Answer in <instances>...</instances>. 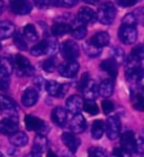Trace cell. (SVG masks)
<instances>
[{
    "instance_id": "13",
    "label": "cell",
    "mask_w": 144,
    "mask_h": 157,
    "mask_svg": "<svg viewBox=\"0 0 144 157\" xmlns=\"http://www.w3.org/2000/svg\"><path fill=\"white\" fill-rule=\"evenodd\" d=\"M66 110L72 113V115H77L80 113L82 109H83V100L81 99V97L79 95H71L68 100H66Z\"/></svg>"
},
{
    "instance_id": "21",
    "label": "cell",
    "mask_w": 144,
    "mask_h": 157,
    "mask_svg": "<svg viewBox=\"0 0 144 157\" xmlns=\"http://www.w3.org/2000/svg\"><path fill=\"white\" fill-rule=\"evenodd\" d=\"M83 93V97L86 100H95L96 97L99 94L98 93V85L96 84V82L94 80H89L88 83L86 84V86L81 90Z\"/></svg>"
},
{
    "instance_id": "18",
    "label": "cell",
    "mask_w": 144,
    "mask_h": 157,
    "mask_svg": "<svg viewBox=\"0 0 144 157\" xmlns=\"http://www.w3.org/2000/svg\"><path fill=\"white\" fill-rule=\"evenodd\" d=\"M71 26V30L70 34L71 36L75 39H83L87 35V28L85 27V25L79 21V19L77 18V20H72V23L70 24Z\"/></svg>"
},
{
    "instance_id": "45",
    "label": "cell",
    "mask_w": 144,
    "mask_h": 157,
    "mask_svg": "<svg viewBox=\"0 0 144 157\" xmlns=\"http://www.w3.org/2000/svg\"><path fill=\"white\" fill-rule=\"evenodd\" d=\"M47 43H49V54L53 55V54H55L58 52V49H59V45H58V42H56V39L54 37H50V38L46 39Z\"/></svg>"
},
{
    "instance_id": "57",
    "label": "cell",
    "mask_w": 144,
    "mask_h": 157,
    "mask_svg": "<svg viewBox=\"0 0 144 157\" xmlns=\"http://www.w3.org/2000/svg\"><path fill=\"white\" fill-rule=\"evenodd\" d=\"M0 49H1V44H0Z\"/></svg>"
},
{
    "instance_id": "23",
    "label": "cell",
    "mask_w": 144,
    "mask_h": 157,
    "mask_svg": "<svg viewBox=\"0 0 144 157\" xmlns=\"http://www.w3.org/2000/svg\"><path fill=\"white\" fill-rule=\"evenodd\" d=\"M15 25L9 20L0 21V39H6L15 34Z\"/></svg>"
},
{
    "instance_id": "49",
    "label": "cell",
    "mask_w": 144,
    "mask_h": 157,
    "mask_svg": "<svg viewBox=\"0 0 144 157\" xmlns=\"http://www.w3.org/2000/svg\"><path fill=\"white\" fill-rule=\"evenodd\" d=\"M36 6L41 9H46L51 5V0H33Z\"/></svg>"
},
{
    "instance_id": "7",
    "label": "cell",
    "mask_w": 144,
    "mask_h": 157,
    "mask_svg": "<svg viewBox=\"0 0 144 157\" xmlns=\"http://www.w3.org/2000/svg\"><path fill=\"white\" fill-rule=\"evenodd\" d=\"M121 144H122V149H123V153L130 155V156L134 154L136 140H135V137H134L133 131H125L124 134L122 135Z\"/></svg>"
},
{
    "instance_id": "25",
    "label": "cell",
    "mask_w": 144,
    "mask_h": 157,
    "mask_svg": "<svg viewBox=\"0 0 144 157\" xmlns=\"http://www.w3.org/2000/svg\"><path fill=\"white\" fill-rule=\"evenodd\" d=\"M109 40H110L109 34L106 33V32H99V33L95 34V35L90 38V42H91L94 45L97 46V47H100V48L107 46L108 44H109Z\"/></svg>"
},
{
    "instance_id": "54",
    "label": "cell",
    "mask_w": 144,
    "mask_h": 157,
    "mask_svg": "<svg viewBox=\"0 0 144 157\" xmlns=\"http://www.w3.org/2000/svg\"><path fill=\"white\" fill-rule=\"evenodd\" d=\"M3 9H5V3L2 0H0V15L3 13Z\"/></svg>"
},
{
    "instance_id": "6",
    "label": "cell",
    "mask_w": 144,
    "mask_h": 157,
    "mask_svg": "<svg viewBox=\"0 0 144 157\" xmlns=\"http://www.w3.org/2000/svg\"><path fill=\"white\" fill-rule=\"evenodd\" d=\"M25 124L26 128L30 131H38L39 134L44 135L45 131H47V124L39 118L35 117L32 115H26L25 116Z\"/></svg>"
},
{
    "instance_id": "35",
    "label": "cell",
    "mask_w": 144,
    "mask_h": 157,
    "mask_svg": "<svg viewBox=\"0 0 144 157\" xmlns=\"http://www.w3.org/2000/svg\"><path fill=\"white\" fill-rule=\"evenodd\" d=\"M14 43L15 45L17 46V48L20 49V51H26L27 49V42L26 38L19 33H15L14 34Z\"/></svg>"
},
{
    "instance_id": "2",
    "label": "cell",
    "mask_w": 144,
    "mask_h": 157,
    "mask_svg": "<svg viewBox=\"0 0 144 157\" xmlns=\"http://www.w3.org/2000/svg\"><path fill=\"white\" fill-rule=\"evenodd\" d=\"M60 51H61V54H62L63 59L66 61H75L79 57V54H80L78 44L74 43L73 40H70V39L64 40L61 44Z\"/></svg>"
},
{
    "instance_id": "55",
    "label": "cell",
    "mask_w": 144,
    "mask_h": 157,
    "mask_svg": "<svg viewBox=\"0 0 144 157\" xmlns=\"http://www.w3.org/2000/svg\"><path fill=\"white\" fill-rule=\"evenodd\" d=\"M47 157H58V155L55 153H53L52 151H47Z\"/></svg>"
},
{
    "instance_id": "27",
    "label": "cell",
    "mask_w": 144,
    "mask_h": 157,
    "mask_svg": "<svg viewBox=\"0 0 144 157\" xmlns=\"http://www.w3.org/2000/svg\"><path fill=\"white\" fill-rule=\"evenodd\" d=\"M30 54L33 56H42L49 54V43L47 40H42L38 44H36L33 48L30 49Z\"/></svg>"
},
{
    "instance_id": "39",
    "label": "cell",
    "mask_w": 144,
    "mask_h": 157,
    "mask_svg": "<svg viewBox=\"0 0 144 157\" xmlns=\"http://www.w3.org/2000/svg\"><path fill=\"white\" fill-rule=\"evenodd\" d=\"M131 56L138 59V61L144 59V44H140V45L135 46L134 48L132 49Z\"/></svg>"
},
{
    "instance_id": "15",
    "label": "cell",
    "mask_w": 144,
    "mask_h": 157,
    "mask_svg": "<svg viewBox=\"0 0 144 157\" xmlns=\"http://www.w3.org/2000/svg\"><path fill=\"white\" fill-rule=\"evenodd\" d=\"M38 100V92L34 88H28L22 95V103L25 107H33Z\"/></svg>"
},
{
    "instance_id": "16",
    "label": "cell",
    "mask_w": 144,
    "mask_h": 157,
    "mask_svg": "<svg viewBox=\"0 0 144 157\" xmlns=\"http://www.w3.org/2000/svg\"><path fill=\"white\" fill-rule=\"evenodd\" d=\"M78 19L83 25H86V24H92L97 20V13L92 9L88 8V7H83V8L79 10Z\"/></svg>"
},
{
    "instance_id": "24",
    "label": "cell",
    "mask_w": 144,
    "mask_h": 157,
    "mask_svg": "<svg viewBox=\"0 0 144 157\" xmlns=\"http://www.w3.org/2000/svg\"><path fill=\"white\" fill-rule=\"evenodd\" d=\"M9 140L15 147H24L28 144V136L23 131H16L15 134L10 135Z\"/></svg>"
},
{
    "instance_id": "9",
    "label": "cell",
    "mask_w": 144,
    "mask_h": 157,
    "mask_svg": "<svg viewBox=\"0 0 144 157\" xmlns=\"http://www.w3.org/2000/svg\"><path fill=\"white\" fill-rule=\"evenodd\" d=\"M46 92L52 97L55 98H62L63 95L66 94L68 91V85L66 84H61L59 82L50 80L46 81V86H45Z\"/></svg>"
},
{
    "instance_id": "33",
    "label": "cell",
    "mask_w": 144,
    "mask_h": 157,
    "mask_svg": "<svg viewBox=\"0 0 144 157\" xmlns=\"http://www.w3.org/2000/svg\"><path fill=\"white\" fill-rule=\"evenodd\" d=\"M9 76H10V74L7 72L6 70H3L2 67H0V90L7 91V90L9 89V85H10Z\"/></svg>"
},
{
    "instance_id": "44",
    "label": "cell",
    "mask_w": 144,
    "mask_h": 157,
    "mask_svg": "<svg viewBox=\"0 0 144 157\" xmlns=\"http://www.w3.org/2000/svg\"><path fill=\"white\" fill-rule=\"evenodd\" d=\"M135 151L138 154L140 157H144V135L140 136L138 139L136 140L135 145Z\"/></svg>"
},
{
    "instance_id": "8",
    "label": "cell",
    "mask_w": 144,
    "mask_h": 157,
    "mask_svg": "<svg viewBox=\"0 0 144 157\" xmlns=\"http://www.w3.org/2000/svg\"><path fill=\"white\" fill-rule=\"evenodd\" d=\"M18 118L16 116L5 118L0 121V132L3 135H13L18 131Z\"/></svg>"
},
{
    "instance_id": "46",
    "label": "cell",
    "mask_w": 144,
    "mask_h": 157,
    "mask_svg": "<svg viewBox=\"0 0 144 157\" xmlns=\"http://www.w3.org/2000/svg\"><path fill=\"white\" fill-rule=\"evenodd\" d=\"M102 108L105 115H109V113L113 112V110H114V103H113L110 100L106 99V100H104V101L102 102Z\"/></svg>"
},
{
    "instance_id": "10",
    "label": "cell",
    "mask_w": 144,
    "mask_h": 157,
    "mask_svg": "<svg viewBox=\"0 0 144 157\" xmlns=\"http://www.w3.org/2000/svg\"><path fill=\"white\" fill-rule=\"evenodd\" d=\"M79 67L80 66L77 61H66V63H62L59 66V73L63 78H73L79 72Z\"/></svg>"
},
{
    "instance_id": "22",
    "label": "cell",
    "mask_w": 144,
    "mask_h": 157,
    "mask_svg": "<svg viewBox=\"0 0 144 157\" xmlns=\"http://www.w3.org/2000/svg\"><path fill=\"white\" fill-rule=\"evenodd\" d=\"M100 69L102 71H105L111 78H115L117 76L118 64L113 59H105V61H102V64H100Z\"/></svg>"
},
{
    "instance_id": "43",
    "label": "cell",
    "mask_w": 144,
    "mask_h": 157,
    "mask_svg": "<svg viewBox=\"0 0 144 157\" xmlns=\"http://www.w3.org/2000/svg\"><path fill=\"white\" fill-rule=\"evenodd\" d=\"M88 157H107L105 149L100 147H92L89 149V156Z\"/></svg>"
},
{
    "instance_id": "12",
    "label": "cell",
    "mask_w": 144,
    "mask_h": 157,
    "mask_svg": "<svg viewBox=\"0 0 144 157\" xmlns=\"http://www.w3.org/2000/svg\"><path fill=\"white\" fill-rule=\"evenodd\" d=\"M87 127V122H86L85 117L80 113H77L72 117L71 121L69 124V128L70 130L73 132V134H81L83 132Z\"/></svg>"
},
{
    "instance_id": "5",
    "label": "cell",
    "mask_w": 144,
    "mask_h": 157,
    "mask_svg": "<svg viewBox=\"0 0 144 157\" xmlns=\"http://www.w3.org/2000/svg\"><path fill=\"white\" fill-rule=\"evenodd\" d=\"M121 120L119 118L116 117V116H113V117H108L107 121H106L105 124V129H106V134H107V137L111 140H114L119 136L121 134Z\"/></svg>"
},
{
    "instance_id": "42",
    "label": "cell",
    "mask_w": 144,
    "mask_h": 157,
    "mask_svg": "<svg viewBox=\"0 0 144 157\" xmlns=\"http://www.w3.org/2000/svg\"><path fill=\"white\" fill-rule=\"evenodd\" d=\"M138 24V18L134 13H127L125 15L123 20H122V25H125V26H136Z\"/></svg>"
},
{
    "instance_id": "1",
    "label": "cell",
    "mask_w": 144,
    "mask_h": 157,
    "mask_svg": "<svg viewBox=\"0 0 144 157\" xmlns=\"http://www.w3.org/2000/svg\"><path fill=\"white\" fill-rule=\"evenodd\" d=\"M116 8L111 2H104L97 11V19L104 25H110L116 18Z\"/></svg>"
},
{
    "instance_id": "11",
    "label": "cell",
    "mask_w": 144,
    "mask_h": 157,
    "mask_svg": "<svg viewBox=\"0 0 144 157\" xmlns=\"http://www.w3.org/2000/svg\"><path fill=\"white\" fill-rule=\"evenodd\" d=\"M10 9L16 15H27L32 10V5L28 0H10Z\"/></svg>"
},
{
    "instance_id": "53",
    "label": "cell",
    "mask_w": 144,
    "mask_h": 157,
    "mask_svg": "<svg viewBox=\"0 0 144 157\" xmlns=\"http://www.w3.org/2000/svg\"><path fill=\"white\" fill-rule=\"evenodd\" d=\"M85 2L87 3H91V5H96V3H98L100 0H83Z\"/></svg>"
},
{
    "instance_id": "19",
    "label": "cell",
    "mask_w": 144,
    "mask_h": 157,
    "mask_svg": "<svg viewBox=\"0 0 144 157\" xmlns=\"http://www.w3.org/2000/svg\"><path fill=\"white\" fill-rule=\"evenodd\" d=\"M70 30H71L70 23H68V21H66V20L56 19L55 23L53 24V26H52L53 36H56V37L66 35V34L70 33Z\"/></svg>"
},
{
    "instance_id": "14",
    "label": "cell",
    "mask_w": 144,
    "mask_h": 157,
    "mask_svg": "<svg viewBox=\"0 0 144 157\" xmlns=\"http://www.w3.org/2000/svg\"><path fill=\"white\" fill-rule=\"evenodd\" d=\"M0 110L16 116V112L18 111V107H17L16 102L11 98L7 97V95L0 94Z\"/></svg>"
},
{
    "instance_id": "31",
    "label": "cell",
    "mask_w": 144,
    "mask_h": 157,
    "mask_svg": "<svg viewBox=\"0 0 144 157\" xmlns=\"http://www.w3.org/2000/svg\"><path fill=\"white\" fill-rule=\"evenodd\" d=\"M83 49H85L86 54L90 57H97L102 54V48L100 47H97L96 45H94L90 40L86 42L83 44Z\"/></svg>"
},
{
    "instance_id": "29",
    "label": "cell",
    "mask_w": 144,
    "mask_h": 157,
    "mask_svg": "<svg viewBox=\"0 0 144 157\" xmlns=\"http://www.w3.org/2000/svg\"><path fill=\"white\" fill-rule=\"evenodd\" d=\"M24 37L30 43H35L38 39V34H37V30H36L34 25L28 24V25L25 26V28H24Z\"/></svg>"
},
{
    "instance_id": "4",
    "label": "cell",
    "mask_w": 144,
    "mask_h": 157,
    "mask_svg": "<svg viewBox=\"0 0 144 157\" xmlns=\"http://www.w3.org/2000/svg\"><path fill=\"white\" fill-rule=\"evenodd\" d=\"M118 38L121 39L122 43L131 45L134 44L138 39V30L134 26H125L122 25L118 30Z\"/></svg>"
},
{
    "instance_id": "30",
    "label": "cell",
    "mask_w": 144,
    "mask_h": 157,
    "mask_svg": "<svg viewBox=\"0 0 144 157\" xmlns=\"http://www.w3.org/2000/svg\"><path fill=\"white\" fill-rule=\"evenodd\" d=\"M46 147H47V138L44 135L38 134L34 139L33 149L39 151V153H43L46 149Z\"/></svg>"
},
{
    "instance_id": "20",
    "label": "cell",
    "mask_w": 144,
    "mask_h": 157,
    "mask_svg": "<svg viewBox=\"0 0 144 157\" xmlns=\"http://www.w3.org/2000/svg\"><path fill=\"white\" fill-rule=\"evenodd\" d=\"M61 139H62L63 144L66 145V147L69 148V151H72V153L77 151L78 147L80 146V144H81L80 139H79L78 137H75L74 135H73V132H72V134H70V132H64V134L62 135Z\"/></svg>"
},
{
    "instance_id": "48",
    "label": "cell",
    "mask_w": 144,
    "mask_h": 157,
    "mask_svg": "<svg viewBox=\"0 0 144 157\" xmlns=\"http://www.w3.org/2000/svg\"><path fill=\"white\" fill-rule=\"evenodd\" d=\"M140 0H116L117 5H119L121 7H131L134 6L135 3H138Z\"/></svg>"
},
{
    "instance_id": "47",
    "label": "cell",
    "mask_w": 144,
    "mask_h": 157,
    "mask_svg": "<svg viewBox=\"0 0 144 157\" xmlns=\"http://www.w3.org/2000/svg\"><path fill=\"white\" fill-rule=\"evenodd\" d=\"M34 85H35L36 90H38V91H43V90H45V86H46V80L42 78V76H36L34 78Z\"/></svg>"
},
{
    "instance_id": "37",
    "label": "cell",
    "mask_w": 144,
    "mask_h": 157,
    "mask_svg": "<svg viewBox=\"0 0 144 157\" xmlns=\"http://www.w3.org/2000/svg\"><path fill=\"white\" fill-rule=\"evenodd\" d=\"M111 56H113V59H114L117 64L123 63L124 62V59H125L124 49L121 48V47H115V48L111 51Z\"/></svg>"
},
{
    "instance_id": "51",
    "label": "cell",
    "mask_w": 144,
    "mask_h": 157,
    "mask_svg": "<svg viewBox=\"0 0 144 157\" xmlns=\"http://www.w3.org/2000/svg\"><path fill=\"white\" fill-rule=\"evenodd\" d=\"M24 157H42V153H39L37 151H32L30 153H28L27 155H25Z\"/></svg>"
},
{
    "instance_id": "17",
    "label": "cell",
    "mask_w": 144,
    "mask_h": 157,
    "mask_svg": "<svg viewBox=\"0 0 144 157\" xmlns=\"http://www.w3.org/2000/svg\"><path fill=\"white\" fill-rule=\"evenodd\" d=\"M52 120L59 127H64L68 121V110L62 107H56L52 111Z\"/></svg>"
},
{
    "instance_id": "41",
    "label": "cell",
    "mask_w": 144,
    "mask_h": 157,
    "mask_svg": "<svg viewBox=\"0 0 144 157\" xmlns=\"http://www.w3.org/2000/svg\"><path fill=\"white\" fill-rule=\"evenodd\" d=\"M0 67L6 70L7 72L10 74L14 70V62L11 61L10 57H2V59H0Z\"/></svg>"
},
{
    "instance_id": "32",
    "label": "cell",
    "mask_w": 144,
    "mask_h": 157,
    "mask_svg": "<svg viewBox=\"0 0 144 157\" xmlns=\"http://www.w3.org/2000/svg\"><path fill=\"white\" fill-rule=\"evenodd\" d=\"M142 73V67L138 66V67H132V69H125V76L128 81L131 82H138L140 75Z\"/></svg>"
},
{
    "instance_id": "40",
    "label": "cell",
    "mask_w": 144,
    "mask_h": 157,
    "mask_svg": "<svg viewBox=\"0 0 144 157\" xmlns=\"http://www.w3.org/2000/svg\"><path fill=\"white\" fill-rule=\"evenodd\" d=\"M56 61H55V59H47L46 61H44L43 62V65H42V67H43V70L45 71V72H47V73H52V72H54V70L56 69Z\"/></svg>"
},
{
    "instance_id": "50",
    "label": "cell",
    "mask_w": 144,
    "mask_h": 157,
    "mask_svg": "<svg viewBox=\"0 0 144 157\" xmlns=\"http://www.w3.org/2000/svg\"><path fill=\"white\" fill-rule=\"evenodd\" d=\"M90 80V76H89L88 73H85L83 75L81 76V78H80V81H79V89H80V91H81L82 89L85 88L86 84L88 83V81Z\"/></svg>"
},
{
    "instance_id": "56",
    "label": "cell",
    "mask_w": 144,
    "mask_h": 157,
    "mask_svg": "<svg viewBox=\"0 0 144 157\" xmlns=\"http://www.w3.org/2000/svg\"><path fill=\"white\" fill-rule=\"evenodd\" d=\"M0 157H3V156H2V155H1V154H0Z\"/></svg>"
},
{
    "instance_id": "36",
    "label": "cell",
    "mask_w": 144,
    "mask_h": 157,
    "mask_svg": "<svg viewBox=\"0 0 144 157\" xmlns=\"http://www.w3.org/2000/svg\"><path fill=\"white\" fill-rule=\"evenodd\" d=\"M132 103H133L134 109H136L138 111H144V97L142 94L136 93V94L133 95Z\"/></svg>"
},
{
    "instance_id": "34",
    "label": "cell",
    "mask_w": 144,
    "mask_h": 157,
    "mask_svg": "<svg viewBox=\"0 0 144 157\" xmlns=\"http://www.w3.org/2000/svg\"><path fill=\"white\" fill-rule=\"evenodd\" d=\"M83 109H85V111L89 115H92L95 116L98 113L99 109H98V105H96L95 100H86L83 102Z\"/></svg>"
},
{
    "instance_id": "28",
    "label": "cell",
    "mask_w": 144,
    "mask_h": 157,
    "mask_svg": "<svg viewBox=\"0 0 144 157\" xmlns=\"http://www.w3.org/2000/svg\"><path fill=\"white\" fill-rule=\"evenodd\" d=\"M105 131V124L102 120H95L91 127V135L94 139H100Z\"/></svg>"
},
{
    "instance_id": "52",
    "label": "cell",
    "mask_w": 144,
    "mask_h": 157,
    "mask_svg": "<svg viewBox=\"0 0 144 157\" xmlns=\"http://www.w3.org/2000/svg\"><path fill=\"white\" fill-rule=\"evenodd\" d=\"M138 83L141 85V88L144 90V70H142V73H141V75H140V78H138Z\"/></svg>"
},
{
    "instance_id": "3",
    "label": "cell",
    "mask_w": 144,
    "mask_h": 157,
    "mask_svg": "<svg viewBox=\"0 0 144 157\" xmlns=\"http://www.w3.org/2000/svg\"><path fill=\"white\" fill-rule=\"evenodd\" d=\"M15 64H16L17 75L30 76V75H33L34 72H35L34 66L32 65L30 61H28V59L23 55H17L16 56Z\"/></svg>"
},
{
    "instance_id": "26",
    "label": "cell",
    "mask_w": 144,
    "mask_h": 157,
    "mask_svg": "<svg viewBox=\"0 0 144 157\" xmlns=\"http://www.w3.org/2000/svg\"><path fill=\"white\" fill-rule=\"evenodd\" d=\"M114 91V83L111 80H104L98 86V93L104 98H108L113 94Z\"/></svg>"
},
{
    "instance_id": "38",
    "label": "cell",
    "mask_w": 144,
    "mask_h": 157,
    "mask_svg": "<svg viewBox=\"0 0 144 157\" xmlns=\"http://www.w3.org/2000/svg\"><path fill=\"white\" fill-rule=\"evenodd\" d=\"M79 0H51V5H54L56 7H74L78 3Z\"/></svg>"
}]
</instances>
